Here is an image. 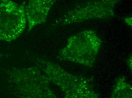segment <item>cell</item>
Masks as SVG:
<instances>
[{
  "label": "cell",
  "mask_w": 132,
  "mask_h": 98,
  "mask_svg": "<svg viewBox=\"0 0 132 98\" xmlns=\"http://www.w3.org/2000/svg\"><path fill=\"white\" fill-rule=\"evenodd\" d=\"M56 1V0H29L25 7L28 32L35 26L46 22Z\"/></svg>",
  "instance_id": "obj_6"
},
{
  "label": "cell",
  "mask_w": 132,
  "mask_h": 98,
  "mask_svg": "<svg viewBox=\"0 0 132 98\" xmlns=\"http://www.w3.org/2000/svg\"><path fill=\"white\" fill-rule=\"evenodd\" d=\"M36 67L57 86L66 98H97L98 93L91 80L68 72L58 64L42 57L34 59Z\"/></svg>",
  "instance_id": "obj_1"
},
{
  "label": "cell",
  "mask_w": 132,
  "mask_h": 98,
  "mask_svg": "<svg viewBox=\"0 0 132 98\" xmlns=\"http://www.w3.org/2000/svg\"><path fill=\"white\" fill-rule=\"evenodd\" d=\"M26 4L13 1L0 3V39L12 41L18 38L26 28Z\"/></svg>",
  "instance_id": "obj_5"
},
{
  "label": "cell",
  "mask_w": 132,
  "mask_h": 98,
  "mask_svg": "<svg viewBox=\"0 0 132 98\" xmlns=\"http://www.w3.org/2000/svg\"><path fill=\"white\" fill-rule=\"evenodd\" d=\"M126 64L129 69L132 71V56L131 54L128 57L126 60Z\"/></svg>",
  "instance_id": "obj_8"
},
{
  "label": "cell",
  "mask_w": 132,
  "mask_h": 98,
  "mask_svg": "<svg viewBox=\"0 0 132 98\" xmlns=\"http://www.w3.org/2000/svg\"><path fill=\"white\" fill-rule=\"evenodd\" d=\"M132 86L125 76H121L116 80L110 98H131Z\"/></svg>",
  "instance_id": "obj_7"
},
{
  "label": "cell",
  "mask_w": 132,
  "mask_h": 98,
  "mask_svg": "<svg viewBox=\"0 0 132 98\" xmlns=\"http://www.w3.org/2000/svg\"><path fill=\"white\" fill-rule=\"evenodd\" d=\"M124 20L126 24L129 27L132 28V18L131 16L126 17L124 18Z\"/></svg>",
  "instance_id": "obj_9"
},
{
  "label": "cell",
  "mask_w": 132,
  "mask_h": 98,
  "mask_svg": "<svg viewBox=\"0 0 132 98\" xmlns=\"http://www.w3.org/2000/svg\"><path fill=\"white\" fill-rule=\"evenodd\" d=\"M13 0H0L1 2H4L13 1Z\"/></svg>",
  "instance_id": "obj_10"
},
{
  "label": "cell",
  "mask_w": 132,
  "mask_h": 98,
  "mask_svg": "<svg viewBox=\"0 0 132 98\" xmlns=\"http://www.w3.org/2000/svg\"><path fill=\"white\" fill-rule=\"evenodd\" d=\"M102 41L96 32L86 29L68 38L65 47L60 51L58 58L88 67L96 61Z\"/></svg>",
  "instance_id": "obj_2"
},
{
  "label": "cell",
  "mask_w": 132,
  "mask_h": 98,
  "mask_svg": "<svg viewBox=\"0 0 132 98\" xmlns=\"http://www.w3.org/2000/svg\"><path fill=\"white\" fill-rule=\"evenodd\" d=\"M11 81L18 97H58L51 88L48 77L37 67L14 68Z\"/></svg>",
  "instance_id": "obj_3"
},
{
  "label": "cell",
  "mask_w": 132,
  "mask_h": 98,
  "mask_svg": "<svg viewBox=\"0 0 132 98\" xmlns=\"http://www.w3.org/2000/svg\"><path fill=\"white\" fill-rule=\"evenodd\" d=\"M121 0H78L72 8L55 21V25H66L115 16V8Z\"/></svg>",
  "instance_id": "obj_4"
}]
</instances>
